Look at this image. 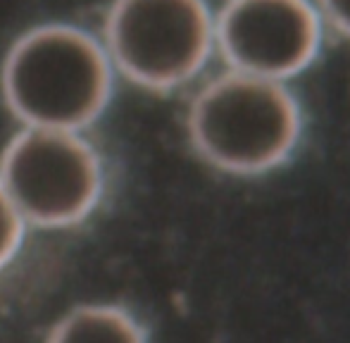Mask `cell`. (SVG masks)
I'll return each instance as SVG.
<instances>
[{
	"instance_id": "1",
	"label": "cell",
	"mask_w": 350,
	"mask_h": 343,
	"mask_svg": "<svg viewBox=\"0 0 350 343\" xmlns=\"http://www.w3.org/2000/svg\"><path fill=\"white\" fill-rule=\"evenodd\" d=\"M184 131L200 163L250 179L284 169L300 153L308 112L291 81L221 65L191 88Z\"/></svg>"
},
{
	"instance_id": "7",
	"label": "cell",
	"mask_w": 350,
	"mask_h": 343,
	"mask_svg": "<svg viewBox=\"0 0 350 343\" xmlns=\"http://www.w3.org/2000/svg\"><path fill=\"white\" fill-rule=\"evenodd\" d=\"M29 224L17 210L14 200L0 184V272L19 256L24 241H27Z\"/></svg>"
},
{
	"instance_id": "2",
	"label": "cell",
	"mask_w": 350,
	"mask_h": 343,
	"mask_svg": "<svg viewBox=\"0 0 350 343\" xmlns=\"http://www.w3.org/2000/svg\"><path fill=\"white\" fill-rule=\"evenodd\" d=\"M117 81L100 36L65 19L24 29L0 60L3 105L31 129H91L110 107Z\"/></svg>"
},
{
	"instance_id": "8",
	"label": "cell",
	"mask_w": 350,
	"mask_h": 343,
	"mask_svg": "<svg viewBox=\"0 0 350 343\" xmlns=\"http://www.w3.org/2000/svg\"><path fill=\"white\" fill-rule=\"evenodd\" d=\"M327 24L329 36H338L350 43V0H314Z\"/></svg>"
},
{
	"instance_id": "4",
	"label": "cell",
	"mask_w": 350,
	"mask_h": 343,
	"mask_svg": "<svg viewBox=\"0 0 350 343\" xmlns=\"http://www.w3.org/2000/svg\"><path fill=\"white\" fill-rule=\"evenodd\" d=\"M0 184L29 227L72 229L105 195V163L86 131L19 126L0 150Z\"/></svg>"
},
{
	"instance_id": "6",
	"label": "cell",
	"mask_w": 350,
	"mask_h": 343,
	"mask_svg": "<svg viewBox=\"0 0 350 343\" xmlns=\"http://www.w3.org/2000/svg\"><path fill=\"white\" fill-rule=\"evenodd\" d=\"M43 343H150V331L129 305L88 301L62 312Z\"/></svg>"
},
{
	"instance_id": "3",
	"label": "cell",
	"mask_w": 350,
	"mask_h": 343,
	"mask_svg": "<svg viewBox=\"0 0 350 343\" xmlns=\"http://www.w3.org/2000/svg\"><path fill=\"white\" fill-rule=\"evenodd\" d=\"M100 41L117 79L148 93L193 88L217 62L212 0H110Z\"/></svg>"
},
{
	"instance_id": "5",
	"label": "cell",
	"mask_w": 350,
	"mask_h": 343,
	"mask_svg": "<svg viewBox=\"0 0 350 343\" xmlns=\"http://www.w3.org/2000/svg\"><path fill=\"white\" fill-rule=\"evenodd\" d=\"M329 41L314 0H221L217 62L231 70L291 81L322 57Z\"/></svg>"
}]
</instances>
